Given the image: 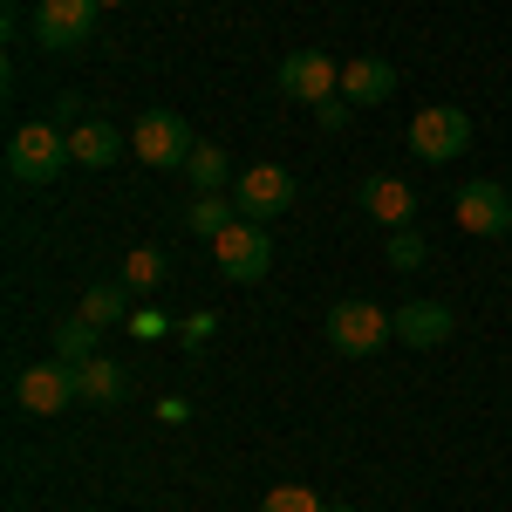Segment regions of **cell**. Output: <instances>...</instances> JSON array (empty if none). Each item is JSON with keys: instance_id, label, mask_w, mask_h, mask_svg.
<instances>
[{"instance_id": "cell-1", "label": "cell", "mask_w": 512, "mask_h": 512, "mask_svg": "<svg viewBox=\"0 0 512 512\" xmlns=\"http://www.w3.org/2000/svg\"><path fill=\"white\" fill-rule=\"evenodd\" d=\"M69 164H76L69 130H55V123H21L14 144H7V178L14 185H55Z\"/></svg>"}, {"instance_id": "cell-2", "label": "cell", "mask_w": 512, "mask_h": 512, "mask_svg": "<svg viewBox=\"0 0 512 512\" xmlns=\"http://www.w3.org/2000/svg\"><path fill=\"white\" fill-rule=\"evenodd\" d=\"M130 151L151 164V171H185L192 151H198V137H192V123L178 117V110H144L137 130H130Z\"/></svg>"}, {"instance_id": "cell-3", "label": "cell", "mask_w": 512, "mask_h": 512, "mask_svg": "<svg viewBox=\"0 0 512 512\" xmlns=\"http://www.w3.org/2000/svg\"><path fill=\"white\" fill-rule=\"evenodd\" d=\"M212 260H219V274H226V280L253 287V280H267V267H274V239H267L260 219H233L226 233L212 239Z\"/></svg>"}, {"instance_id": "cell-4", "label": "cell", "mask_w": 512, "mask_h": 512, "mask_svg": "<svg viewBox=\"0 0 512 512\" xmlns=\"http://www.w3.org/2000/svg\"><path fill=\"white\" fill-rule=\"evenodd\" d=\"M321 328H328V349L335 355H376L396 335V321L383 315L376 301H335Z\"/></svg>"}, {"instance_id": "cell-5", "label": "cell", "mask_w": 512, "mask_h": 512, "mask_svg": "<svg viewBox=\"0 0 512 512\" xmlns=\"http://www.w3.org/2000/svg\"><path fill=\"white\" fill-rule=\"evenodd\" d=\"M410 151H417L424 164H451L458 151H472V117H465L458 103L417 110V117H410Z\"/></svg>"}, {"instance_id": "cell-6", "label": "cell", "mask_w": 512, "mask_h": 512, "mask_svg": "<svg viewBox=\"0 0 512 512\" xmlns=\"http://www.w3.org/2000/svg\"><path fill=\"white\" fill-rule=\"evenodd\" d=\"M14 403H21L28 417H55V410L82 403V396H76V362H62V355L28 362V369L14 376Z\"/></svg>"}, {"instance_id": "cell-7", "label": "cell", "mask_w": 512, "mask_h": 512, "mask_svg": "<svg viewBox=\"0 0 512 512\" xmlns=\"http://www.w3.org/2000/svg\"><path fill=\"white\" fill-rule=\"evenodd\" d=\"M233 205H239V219H280L287 205H294V171L287 164H253V171H239L233 178Z\"/></svg>"}, {"instance_id": "cell-8", "label": "cell", "mask_w": 512, "mask_h": 512, "mask_svg": "<svg viewBox=\"0 0 512 512\" xmlns=\"http://www.w3.org/2000/svg\"><path fill=\"white\" fill-rule=\"evenodd\" d=\"M280 96H294V103H328V96H342V62L321 55V48L280 55Z\"/></svg>"}, {"instance_id": "cell-9", "label": "cell", "mask_w": 512, "mask_h": 512, "mask_svg": "<svg viewBox=\"0 0 512 512\" xmlns=\"http://www.w3.org/2000/svg\"><path fill=\"white\" fill-rule=\"evenodd\" d=\"M458 226H465L472 239L512 233V192L499 185V178H472V185L458 192Z\"/></svg>"}, {"instance_id": "cell-10", "label": "cell", "mask_w": 512, "mask_h": 512, "mask_svg": "<svg viewBox=\"0 0 512 512\" xmlns=\"http://www.w3.org/2000/svg\"><path fill=\"white\" fill-rule=\"evenodd\" d=\"M96 14H103L96 0H41L35 7V41L55 48V55H62V48H82V41L96 35Z\"/></svg>"}, {"instance_id": "cell-11", "label": "cell", "mask_w": 512, "mask_h": 512, "mask_svg": "<svg viewBox=\"0 0 512 512\" xmlns=\"http://www.w3.org/2000/svg\"><path fill=\"white\" fill-rule=\"evenodd\" d=\"M355 205L376 219V226H417V192L403 185V178H390V171H376V178H362V192H355Z\"/></svg>"}, {"instance_id": "cell-12", "label": "cell", "mask_w": 512, "mask_h": 512, "mask_svg": "<svg viewBox=\"0 0 512 512\" xmlns=\"http://www.w3.org/2000/svg\"><path fill=\"white\" fill-rule=\"evenodd\" d=\"M390 96H396V69L383 62V55H355V62H342V103L376 110V103H390Z\"/></svg>"}, {"instance_id": "cell-13", "label": "cell", "mask_w": 512, "mask_h": 512, "mask_svg": "<svg viewBox=\"0 0 512 512\" xmlns=\"http://www.w3.org/2000/svg\"><path fill=\"white\" fill-rule=\"evenodd\" d=\"M390 321H396V342H410V349H437V342H451V328H458V315H451L444 301H403Z\"/></svg>"}, {"instance_id": "cell-14", "label": "cell", "mask_w": 512, "mask_h": 512, "mask_svg": "<svg viewBox=\"0 0 512 512\" xmlns=\"http://www.w3.org/2000/svg\"><path fill=\"white\" fill-rule=\"evenodd\" d=\"M76 396L82 403H123L130 396V369L123 362H110V355H89V362H76Z\"/></svg>"}, {"instance_id": "cell-15", "label": "cell", "mask_w": 512, "mask_h": 512, "mask_svg": "<svg viewBox=\"0 0 512 512\" xmlns=\"http://www.w3.org/2000/svg\"><path fill=\"white\" fill-rule=\"evenodd\" d=\"M69 151H76V164H89V171H110V164L123 158V130L103 117H89L69 130Z\"/></svg>"}, {"instance_id": "cell-16", "label": "cell", "mask_w": 512, "mask_h": 512, "mask_svg": "<svg viewBox=\"0 0 512 512\" xmlns=\"http://www.w3.org/2000/svg\"><path fill=\"white\" fill-rule=\"evenodd\" d=\"M76 315H89L96 328H117V321H130V287H123V280H96L76 301Z\"/></svg>"}, {"instance_id": "cell-17", "label": "cell", "mask_w": 512, "mask_h": 512, "mask_svg": "<svg viewBox=\"0 0 512 512\" xmlns=\"http://www.w3.org/2000/svg\"><path fill=\"white\" fill-rule=\"evenodd\" d=\"M233 219H239V205H233V198H219V192H198L192 205H185V233H198V239H219Z\"/></svg>"}, {"instance_id": "cell-18", "label": "cell", "mask_w": 512, "mask_h": 512, "mask_svg": "<svg viewBox=\"0 0 512 512\" xmlns=\"http://www.w3.org/2000/svg\"><path fill=\"white\" fill-rule=\"evenodd\" d=\"M164 274H171V260H164L158 246L123 253V287H130V294H151V287H164Z\"/></svg>"}, {"instance_id": "cell-19", "label": "cell", "mask_w": 512, "mask_h": 512, "mask_svg": "<svg viewBox=\"0 0 512 512\" xmlns=\"http://www.w3.org/2000/svg\"><path fill=\"white\" fill-rule=\"evenodd\" d=\"M96 335H103V328L89 315H69L55 328V355H62V362H89V355H96Z\"/></svg>"}, {"instance_id": "cell-20", "label": "cell", "mask_w": 512, "mask_h": 512, "mask_svg": "<svg viewBox=\"0 0 512 512\" xmlns=\"http://www.w3.org/2000/svg\"><path fill=\"white\" fill-rule=\"evenodd\" d=\"M383 260H390L396 274H417V267L431 260V239L417 233V226H396V233H390V246H383Z\"/></svg>"}, {"instance_id": "cell-21", "label": "cell", "mask_w": 512, "mask_h": 512, "mask_svg": "<svg viewBox=\"0 0 512 512\" xmlns=\"http://www.w3.org/2000/svg\"><path fill=\"white\" fill-rule=\"evenodd\" d=\"M185 178H192L198 192H219V185L233 178V158H226L219 144H198V151H192V164H185Z\"/></svg>"}, {"instance_id": "cell-22", "label": "cell", "mask_w": 512, "mask_h": 512, "mask_svg": "<svg viewBox=\"0 0 512 512\" xmlns=\"http://www.w3.org/2000/svg\"><path fill=\"white\" fill-rule=\"evenodd\" d=\"M260 512H328V499L308 492V485H274V492L260 499Z\"/></svg>"}, {"instance_id": "cell-23", "label": "cell", "mask_w": 512, "mask_h": 512, "mask_svg": "<svg viewBox=\"0 0 512 512\" xmlns=\"http://www.w3.org/2000/svg\"><path fill=\"white\" fill-rule=\"evenodd\" d=\"M349 110H355V103H342V96H328V103H315V117L328 123V130H342V123H349Z\"/></svg>"}, {"instance_id": "cell-24", "label": "cell", "mask_w": 512, "mask_h": 512, "mask_svg": "<svg viewBox=\"0 0 512 512\" xmlns=\"http://www.w3.org/2000/svg\"><path fill=\"white\" fill-rule=\"evenodd\" d=\"M96 7H130V0H96Z\"/></svg>"}]
</instances>
